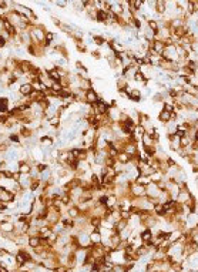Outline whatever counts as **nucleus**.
<instances>
[{"label": "nucleus", "mask_w": 198, "mask_h": 272, "mask_svg": "<svg viewBox=\"0 0 198 272\" xmlns=\"http://www.w3.org/2000/svg\"><path fill=\"white\" fill-rule=\"evenodd\" d=\"M40 141H42V144H44V145H48V147L53 144L51 137H42V140H40Z\"/></svg>", "instance_id": "obj_19"}, {"label": "nucleus", "mask_w": 198, "mask_h": 272, "mask_svg": "<svg viewBox=\"0 0 198 272\" xmlns=\"http://www.w3.org/2000/svg\"><path fill=\"white\" fill-rule=\"evenodd\" d=\"M67 215H69L70 218H73V219H74V218L80 217V209L77 208V205H76V207H71V208L67 209Z\"/></svg>", "instance_id": "obj_10"}, {"label": "nucleus", "mask_w": 198, "mask_h": 272, "mask_svg": "<svg viewBox=\"0 0 198 272\" xmlns=\"http://www.w3.org/2000/svg\"><path fill=\"white\" fill-rule=\"evenodd\" d=\"M5 46H6V38H5V36L0 34V47H5Z\"/></svg>", "instance_id": "obj_23"}, {"label": "nucleus", "mask_w": 198, "mask_h": 272, "mask_svg": "<svg viewBox=\"0 0 198 272\" xmlns=\"http://www.w3.org/2000/svg\"><path fill=\"white\" fill-rule=\"evenodd\" d=\"M127 94H128V98H131L133 101H140V100H141V93H140V90H130Z\"/></svg>", "instance_id": "obj_9"}, {"label": "nucleus", "mask_w": 198, "mask_h": 272, "mask_svg": "<svg viewBox=\"0 0 198 272\" xmlns=\"http://www.w3.org/2000/svg\"><path fill=\"white\" fill-rule=\"evenodd\" d=\"M151 182L150 180V177H147V175H138L137 178H135V184H140V185H144V187H147V185Z\"/></svg>", "instance_id": "obj_4"}, {"label": "nucleus", "mask_w": 198, "mask_h": 272, "mask_svg": "<svg viewBox=\"0 0 198 272\" xmlns=\"http://www.w3.org/2000/svg\"><path fill=\"white\" fill-rule=\"evenodd\" d=\"M7 209V205H6L5 201H0V211H6Z\"/></svg>", "instance_id": "obj_25"}, {"label": "nucleus", "mask_w": 198, "mask_h": 272, "mask_svg": "<svg viewBox=\"0 0 198 272\" xmlns=\"http://www.w3.org/2000/svg\"><path fill=\"white\" fill-rule=\"evenodd\" d=\"M6 120H7V115H3V114H0V125L2 124H5Z\"/></svg>", "instance_id": "obj_28"}, {"label": "nucleus", "mask_w": 198, "mask_h": 272, "mask_svg": "<svg viewBox=\"0 0 198 272\" xmlns=\"http://www.w3.org/2000/svg\"><path fill=\"white\" fill-rule=\"evenodd\" d=\"M127 87H128L127 78H120V80L117 81V90H118V91H124Z\"/></svg>", "instance_id": "obj_13"}, {"label": "nucleus", "mask_w": 198, "mask_h": 272, "mask_svg": "<svg viewBox=\"0 0 198 272\" xmlns=\"http://www.w3.org/2000/svg\"><path fill=\"white\" fill-rule=\"evenodd\" d=\"M7 108H9V100L6 97L0 98V113H7Z\"/></svg>", "instance_id": "obj_12"}, {"label": "nucleus", "mask_w": 198, "mask_h": 272, "mask_svg": "<svg viewBox=\"0 0 198 272\" xmlns=\"http://www.w3.org/2000/svg\"><path fill=\"white\" fill-rule=\"evenodd\" d=\"M93 40L96 41L97 46H103V44H104V41H106V40H104L101 36H93Z\"/></svg>", "instance_id": "obj_20"}, {"label": "nucleus", "mask_w": 198, "mask_h": 272, "mask_svg": "<svg viewBox=\"0 0 198 272\" xmlns=\"http://www.w3.org/2000/svg\"><path fill=\"white\" fill-rule=\"evenodd\" d=\"M39 187H40V180H32V182H30V185H29L30 191H36Z\"/></svg>", "instance_id": "obj_17"}, {"label": "nucleus", "mask_w": 198, "mask_h": 272, "mask_svg": "<svg viewBox=\"0 0 198 272\" xmlns=\"http://www.w3.org/2000/svg\"><path fill=\"white\" fill-rule=\"evenodd\" d=\"M30 170H32V167H30L26 161H23V160L19 161V170H17V171H19L20 174H29V173H30Z\"/></svg>", "instance_id": "obj_3"}, {"label": "nucleus", "mask_w": 198, "mask_h": 272, "mask_svg": "<svg viewBox=\"0 0 198 272\" xmlns=\"http://www.w3.org/2000/svg\"><path fill=\"white\" fill-rule=\"evenodd\" d=\"M27 244L30 245L32 248H36L40 245V237L39 235H33V237H29V241H27Z\"/></svg>", "instance_id": "obj_8"}, {"label": "nucleus", "mask_w": 198, "mask_h": 272, "mask_svg": "<svg viewBox=\"0 0 198 272\" xmlns=\"http://www.w3.org/2000/svg\"><path fill=\"white\" fill-rule=\"evenodd\" d=\"M47 123H48L50 125H53V127H57V125H59V123H60L59 115H53L51 118H48V121H47Z\"/></svg>", "instance_id": "obj_16"}, {"label": "nucleus", "mask_w": 198, "mask_h": 272, "mask_svg": "<svg viewBox=\"0 0 198 272\" xmlns=\"http://www.w3.org/2000/svg\"><path fill=\"white\" fill-rule=\"evenodd\" d=\"M130 158L131 157H130L127 152H118V155L116 157V160L121 164H127V163H130Z\"/></svg>", "instance_id": "obj_7"}, {"label": "nucleus", "mask_w": 198, "mask_h": 272, "mask_svg": "<svg viewBox=\"0 0 198 272\" xmlns=\"http://www.w3.org/2000/svg\"><path fill=\"white\" fill-rule=\"evenodd\" d=\"M32 93H33V86L30 84V83H26V84L20 86V94H22V96H24V97H29Z\"/></svg>", "instance_id": "obj_2"}, {"label": "nucleus", "mask_w": 198, "mask_h": 272, "mask_svg": "<svg viewBox=\"0 0 198 272\" xmlns=\"http://www.w3.org/2000/svg\"><path fill=\"white\" fill-rule=\"evenodd\" d=\"M167 165H168V167H175L177 164H175V161H174L172 158H167Z\"/></svg>", "instance_id": "obj_22"}, {"label": "nucleus", "mask_w": 198, "mask_h": 272, "mask_svg": "<svg viewBox=\"0 0 198 272\" xmlns=\"http://www.w3.org/2000/svg\"><path fill=\"white\" fill-rule=\"evenodd\" d=\"M13 229H14V225L10 221H2L0 222V231H3V232H13Z\"/></svg>", "instance_id": "obj_1"}, {"label": "nucleus", "mask_w": 198, "mask_h": 272, "mask_svg": "<svg viewBox=\"0 0 198 272\" xmlns=\"http://www.w3.org/2000/svg\"><path fill=\"white\" fill-rule=\"evenodd\" d=\"M20 133L23 134V137H30V136H32V130H29V128H27V125H23L22 128H20Z\"/></svg>", "instance_id": "obj_18"}, {"label": "nucleus", "mask_w": 198, "mask_h": 272, "mask_svg": "<svg viewBox=\"0 0 198 272\" xmlns=\"http://www.w3.org/2000/svg\"><path fill=\"white\" fill-rule=\"evenodd\" d=\"M76 66H77V69H80V70H83V71H87V69L83 64H81L80 61H77V63H76Z\"/></svg>", "instance_id": "obj_26"}, {"label": "nucleus", "mask_w": 198, "mask_h": 272, "mask_svg": "<svg viewBox=\"0 0 198 272\" xmlns=\"http://www.w3.org/2000/svg\"><path fill=\"white\" fill-rule=\"evenodd\" d=\"M77 50H79V51H81V53H86V47H84V44H79V46H77Z\"/></svg>", "instance_id": "obj_24"}, {"label": "nucleus", "mask_w": 198, "mask_h": 272, "mask_svg": "<svg viewBox=\"0 0 198 272\" xmlns=\"http://www.w3.org/2000/svg\"><path fill=\"white\" fill-rule=\"evenodd\" d=\"M158 120L161 123H168V121H171V113H168L166 110H161L160 115H158Z\"/></svg>", "instance_id": "obj_5"}, {"label": "nucleus", "mask_w": 198, "mask_h": 272, "mask_svg": "<svg viewBox=\"0 0 198 272\" xmlns=\"http://www.w3.org/2000/svg\"><path fill=\"white\" fill-rule=\"evenodd\" d=\"M9 138H10V141H13V142H19V141H20L17 134H10V137H9Z\"/></svg>", "instance_id": "obj_21"}, {"label": "nucleus", "mask_w": 198, "mask_h": 272, "mask_svg": "<svg viewBox=\"0 0 198 272\" xmlns=\"http://www.w3.org/2000/svg\"><path fill=\"white\" fill-rule=\"evenodd\" d=\"M147 26H148V29L157 36V33H158V22H155V20H148Z\"/></svg>", "instance_id": "obj_14"}, {"label": "nucleus", "mask_w": 198, "mask_h": 272, "mask_svg": "<svg viewBox=\"0 0 198 272\" xmlns=\"http://www.w3.org/2000/svg\"><path fill=\"white\" fill-rule=\"evenodd\" d=\"M154 211L157 215H160V217H164L166 215V211H164V207H162V204L161 202H157V204H154Z\"/></svg>", "instance_id": "obj_11"}, {"label": "nucleus", "mask_w": 198, "mask_h": 272, "mask_svg": "<svg viewBox=\"0 0 198 272\" xmlns=\"http://www.w3.org/2000/svg\"><path fill=\"white\" fill-rule=\"evenodd\" d=\"M7 271H9V269H7V268H6L5 265L0 262V272H7Z\"/></svg>", "instance_id": "obj_29"}, {"label": "nucleus", "mask_w": 198, "mask_h": 272, "mask_svg": "<svg viewBox=\"0 0 198 272\" xmlns=\"http://www.w3.org/2000/svg\"><path fill=\"white\" fill-rule=\"evenodd\" d=\"M140 238H141V241H143V242L151 240V238H153V231H151V228H145L144 231L140 234Z\"/></svg>", "instance_id": "obj_6"}, {"label": "nucleus", "mask_w": 198, "mask_h": 272, "mask_svg": "<svg viewBox=\"0 0 198 272\" xmlns=\"http://www.w3.org/2000/svg\"><path fill=\"white\" fill-rule=\"evenodd\" d=\"M37 170H39V171H46V170H47V165H44V164H39Z\"/></svg>", "instance_id": "obj_27"}, {"label": "nucleus", "mask_w": 198, "mask_h": 272, "mask_svg": "<svg viewBox=\"0 0 198 272\" xmlns=\"http://www.w3.org/2000/svg\"><path fill=\"white\" fill-rule=\"evenodd\" d=\"M56 5L60 7H66V2H56Z\"/></svg>", "instance_id": "obj_31"}, {"label": "nucleus", "mask_w": 198, "mask_h": 272, "mask_svg": "<svg viewBox=\"0 0 198 272\" xmlns=\"http://www.w3.org/2000/svg\"><path fill=\"white\" fill-rule=\"evenodd\" d=\"M194 13H197V3L188 2V14H194Z\"/></svg>", "instance_id": "obj_15"}, {"label": "nucleus", "mask_w": 198, "mask_h": 272, "mask_svg": "<svg viewBox=\"0 0 198 272\" xmlns=\"http://www.w3.org/2000/svg\"><path fill=\"white\" fill-rule=\"evenodd\" d=\"M6 148H7V144H0V151H6Z\"/></svg>", "instance_id": "obj_30"}]
</instances>
